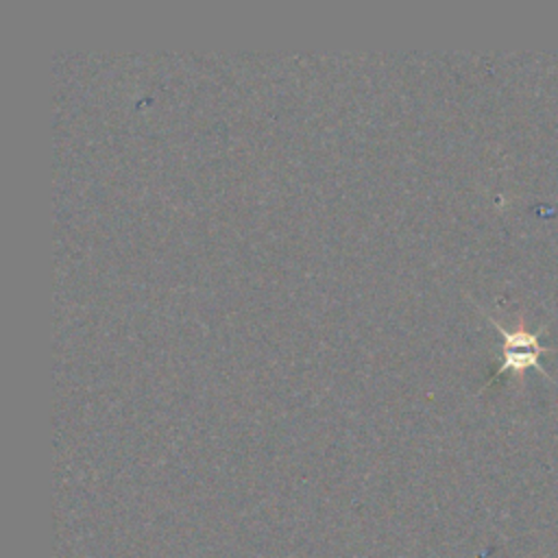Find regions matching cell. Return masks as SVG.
Listing matches in <instances>:
<instances>
[{
	"label": "cell",
	"mask_w": 558,
	"mask_h": 558,
	"mask_svg": "<svg viewBox=\"0 0 558 558\" xmlns=\"http://www.w3.org/2000/svg\"><path fill=\"white\" fill-rule=\"evenodd\" d=\"M488 320L497 327L499 336L504 338V360H501V366L495 371L493 377L506 373V371H512L519 379H523L525 371L527 368H536L541 371L551 384H556V379L549 375V371H545L538 362V357L545 353V351H558L556 347H543L541 344V331H527L523 320H519V325L514 329H506L501 323H497L495 318L488 316Z\"/></svg>",
	"instance_id": "cell-1"
}]
</instances>
